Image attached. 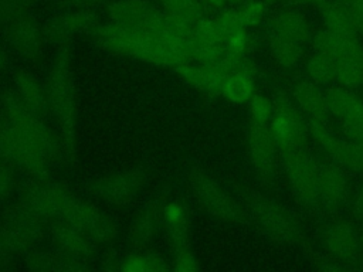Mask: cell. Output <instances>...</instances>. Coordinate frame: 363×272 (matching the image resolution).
<instances>
[{
    "instance_id": "cell-1",
    "label": "cell",
    "mask_w": 363,
    "mask_h": 272,
    "mask_svg": "<svg viewBox=\"0 0 363 272\" xmlns=\"http://www.w3.org/2000/svg\"><path fill=\"white\" fill-rule=\"evenodd\" d=\"M92 35L95 41L106 50L155 65L177 68L189 62L183 54L157 37L112 21L102 26L96 24L92 30Z\"/></svg>"
},
{
    "instance_id": "cell-2",
    "label": "cell",
    "mask_w": 363,
    "mask_h": 272,
    "mask_svg": "<svg viewBox=\"0 0 363 272\" xmlns=\"http://www.w3.org/2000/svg\"><path fill=\"white\" fill-rule=\"evenodd\" d=\"M47 101L60 132V143L62 154L67 159L72 157L75 146V92L72 74L69 68V54L65 44L60 45L51 62L47 78Z\"/></svg>"
},
{
    "instance_id": "cell-3",
    "label": "cell",
    "mask_w": 363,
    "mask_h": 272,
    "mask_svg": "<svg viewBox=\"0 0 363 272\" xmlns=\"http://www.w3.org/2000/svg\"><path fill=\"white\" fill-rule=\"evenodd\" d=\"M0 122L11 126L24 139L33 143L50 162L62 154L61 143L41 122L40 115L28 109L14 92H7L0 101Z\"/></svg>"
},
{
    "instance_id": "cell-4",
    "label": "cell",
    "mask_w": 363,
    "mask_h": 272,
    "mask_svg": "<svg viewBox=\"0 0 363 272\" xmlns=\"http://www.w3.org/2000/svg\"><path fill=\"white\" fill-rule=\"evenodd\" d=\"M43 221L24 204L18 203L0 215V264L27 252L43 235Z\"/></svg>"
},
{
    "instance_id": "cell-5",
    "label": "cell",
    "mask_w": 363,
    "mask_h": 272,
    "mask_svg": "<svg viewBox=\"0 0 363 272\" xmlns=\"http://www.w3.org/2000/svg\"><path fill=\"white\" fill-rule=\"evenodd\" d=\"M57 221L75 227L98 244H106L115 237L112 220L101 208L81 200L72 193L67 198Z\"/></svg>"
},
{
    "instance_id": "cell-6",
    "label": "cell",
    "mask_w": 363,
    "mask_h": 272,
    "mask_svg": "<svg viewBox=\"0 0 363 272\" xmlns=\"http://www.w3.org/2000/svg\"><path fill=\"white\" fill-rule=\"evenodd\" d=\"M0 152L14 166L40 180L48 174L51 162L33 143L3 122H0Z\"/></svg>"
},
{
    "instance_id": "cell-7",
    "label": "cell",
    "mask_w": 363,
    "mask_h": 272,
    "mask_svg": "<svg viewBox=\"0 0 363 272\" xmlns=\"http://www.w3.org/2000/svg\"><path fill=\"white\" fill-rule=\"evenodd\" d=\"M269 130L277 147L282 153L302 147L306 136V125L295 105L284 95L274 102V115L271 118Z\"/></svg>"
},
{
    "instance_id": "cell-8",
    "label": "cell",
    "mask_w": 363,
    "mask_h": 272,
    "mask_svg": "<svg viewBox=\"0 0 363 272\" xmlns=\"http://www.w3.org/2000/svg\"><path fill=\"white\" fill-rule=\"evenodd\" d=\"M108 14L112 23L152 35L160 28L164 17L163 10L146 0H113L108 4Z\"/></svg>"
},
{
    "instance_id": "cell-9",
    "label": "cell",
    "mask_w": 363,
    "mask_h": 272,
    "mask_svg": "<svg viewBox=\"0 0 363 272\" xmlns=\"http://www.w3.org/2000/svg\"><path fill=\"white\" fill-rule=\"evenodd\" d=\"M284 164L289 183L298 197L305 203L319 198V166L302 149L296 147L284 153Z\"/></svg>"
},
{
    "instance_id": "cell-10",
    "label": "cell",
    "mask_w": 363,
    "mask_h": 272,
    "mask_svg": "<svg viewBox=\"0 0 363 272\" xmlns=\"http://www.w3.org/2000/svg\"><path fill=\"white\" fill-rule=\"evenodd\" d=\"M190 186L203 207L216 218L235 222L241 218V211L235 201L201 170H194L190 174Z\"/></svg>"
},
{
    "instance_id": "cell-11",
    "label": "cell",
    "mask_w": 363,
    "mask_h": 272,
    "mask_svg": "<svg viewBox=\"0 0 363 272\" xmlns=\"http://www.w3.org/2000/svg\"><path fill=\"white\" fill-rule=\"evenodd\" d=\"M308 130L323 150L330 154L340 166L363 173V143L346 142L336 137L325 123V119H309Z\"/></svg>"
},
{
    "instance_id": "cell-12",
    "label": "cell",
    "mask_w": 363,
    "mask_h": 272,
    "mask_svg": "<svg viewBox=\"0 0 363 272\" xmlns=\"http://www.w3.org/2000/svg\"><path fill=\"white\" fill-rule=\"evenodd\" d=\"M4 27V35L9 45L23 58L33 60L41 54L44 34L37 18L24 13L10 20Z\"/></svg>"
},
{
    "instance_id": "cell-13",
    "label": "cell",
    "mask_w": 363,
    "mask_h": 272,
    "mask_svg": "<svg viewBox=\"0 0 363 272\" xmlns=\"http://www.w3.org/2000/svg\"><path fill=\"white\" fill-rule=\"evenodd\" d=\"M96 21L98 18L92 10L65 8L64 11L51 16L44 23L43 34L45 40L62 45L82 31H92Z\"/></svg>"
},
{
    "instance_id": "cell-14",
    "label": "cell",
    "mask_w": 363,
    "mask_h": 272,
    "mask_svg": "<svg viewBox=\"0 0 363 272\" xmlns=\"http://www.w3.org/2000/svg\"><path fill=\"white\" fill-rule=\"evenodd\" d=\"M143 186V173L139 170L122 171L92 183L91 191L104 201L125 204L132 200Z\"/></svg>"
},
{
    "instance_id": "cell-15",
    "label": "cell",
    "mask_w": 363,
    "mask_h": 272,
    "mask_svg": "<svg viewBox=\"0 0 363 272\" xmlns=\"http://www.w3.org/2000/svg\"><path fill=\"white\" fill-rule=\"evenodd\" d=\"M275 140L265 122L252 120L248 129V152L255 170L261 177H268L272 170Z\"/></svg>"
},
{
    "instance_id": "cell-16",
    "label": "cell",
    "mask_w": 363,
    "mask_h": 272,
    "mask_svg": "<svg viewBox=\"0 0 363 272\" xmlns=\"http://www.w3.org/2000/svg\"><path fill=\"white\" fill-rule=\"evenodd\" d=\"M52 239L60 252L79 262L86 264L94 254V241L75 227L62 221H57L52 228Z\"/></svg>"
},
{
    "instance_id": "cell-17",
    "label": "cell",
    "mask_w": 363,
    "mask_h": 272,
    "mask_svg": "<svg viewBox=\"0 0 363 272\" xmlns=\"http://www.w3.org/2000/svg\"><path fill=\"white\" fill-rule=\"evenodd\" d=\"M248 201L254 217L272 238L281 241H288L292 238V227L278 207H275L269 200L257 194L251 196Z\"/></svg>"
},
{
    "instance_id": "cell-18",
    "label": "cell",
    "mask_w": 363,
    "mask_h": 272,
    "mask_svg": "<svg viewBox=\"0 0 363 272\" xmlns=\"http://www.w3.org/2000/svg\"><path fill=\"white\" fill-rule=\"evenodd\" d=\"M329 113L346 125L363 122V101L349 88L335 86L325 92Z\"/></svg>"
},
{
    "instance_id": "cell-19",
    "label": "cell",
    "mask_w": 363,
    "mask_h": 272,
    "mask_svg": "<svg viewBox=\"0 0 363 272\" xmlns=\"http://www.w3.org/2000/svg\"><path fill=\"white\" fill-rule=\"evenodd\" d=\"M176 69L189 85L211 95L221 94V88L227 76V74L223 72L217 65H204L199 62H184Z\"/></svg>"
},
{
    "instance_id": "cell-20",
    "label": "cell",
    "mask_w": 363,
    "mask_h": 272,
    "mask_svg": "<svg viewBox=\"0 0 363 272\" xmlns=\"http://www.w3.org/2000/svg\"><path fill=\"white\" fill-rule=\"evenodd\" d=\"M323 245L335 259L350 261L357 254L359 239L347 222H336L323 234Z\"/></svg>"
},
{
    "instance_id": "cell-21",
    "label": "cell",
    "mask_w": 363,
    "mask_h": 272,
    "mask_svg": "<svg viewBox=\"0 0 363 272\" xmlns=\"http://www.w3.org/2000/svg\"><path fill=\"white\" fill-rule=\"evenodd\" d=\"M271 34L303 45L311 38V26L308 18L301 11L288 8L272 17Z\"/></svg>"
},
{
    "instance_id": "cell-22",
    "label": "cell",
    "mask_w": 363,
    "mask_h": 272,
    "mask_svg": "<svg viewBox=\"0 0 363 272\" xmlns=\"http://www.w3.org/2000/svg\"><path fill=\"white\" fill-rule=\"evenodd\" d=\"M14 94L37 115H41L48 109L45 88L31 72L18 71L14 75Z\"/></svg>"
},
{
    "instance_id": "cell-23",
    "label": "cell",
    "mask_w": 363,
    "mask_h": 272,
    "mask_svg": "<svg viewBox=\"0 0 363 272\" xmlns=\"http://www.w3.org/2000/svg\"><path fill=\"white\" fill-rule=\"evenodd\" d=\"M313 47L318 52L326 54L333 58V61L363 51V47L357 41V37L340 35L329 30H323L313 37Z\"/></svg>"
},
{
    "instance_id": "cell-24",
    "label": "cell",
    "mask_w": 363,
    "mask_h": 272,
    "mask_svg": "<svg viewBox=\"0 0 363 272\" xmlns=\"http://www.w3.org/2000/svg\"><path fill=\"white\" fill-rule=\"evenodd\" d=\"M294 98L309 119H325L329 113L325 94L312 81L298 82L294 88Z\"/></svg>"
},
{
    "instance_id": "cell-25",
    "label": "cell",
    "mask_w": 363,
    "mask_h": 272,
    "mask_svg": "<svg viewBox=\"0 0 363 272\" xmlns=\"http://www.w3.org/2000/svg\"><path fill=\"white\" fill-rule=\"evenodd\" d=\"M346 191V176L335 163L319 166V198L328 205H336Z\"/></svg>"
},
{
    "instance_id": "cell-26",
    "label": "cell",
    "mask_w": 363,
    "mask_h": 272,
    "mask_svg": "<svg viewBox=\"0 0 363 272\" xmlns=\"http://www.w3.org/2000/svg\"><path fill=\"white\" fill-rule=\"evenodd\" d=\"M320 16L325 24V30L335 34L357 37L359 30L349 8L340 1H328L320 6Z\"/></svg>"
},
{
    "instance_id": "cell-27",
    "label": "cell",
    "mask_w": 363,
    "mask_h": 272,
    "mask_svg": "<svg viewBox=\"0 0 363 272\" xmlns=\"http://www.w3.org/2000/svg\"><path fill=\"white\" fill-rule=\"evenodd\" d=\"M26 265L34 271H84L86 264L72 259L58 249L55 252L37 251L26 258Z\"/></svg>"
},
{
    "instance_id": "cell-28",
    "label": "cell",
    "mask_w": 363,
    "mask_h": 272,
    "mask_svg": "<svg viewBox=\"0 0 363 272\" xmlns=\"http://www.w3.org/2000/svg\"><path fill=\"white\" fill-rule=\"evenodd\" d=\"M162 220L170 234L174 249L186 246L187 237V212L179 203H169L162 208Z\"/></svg>"
},
{
    "instance_id": "cell-29",
    "label": "cell",
    "mask_w": 363,
    "mask_h": 272,
    "mask_svg": "<svg viewBox=\"0 0 363 272\" xmlns=\"http://www.w3.org/2000/svg\"><path fill=\"white\" fill-rule=\"evenodd\" d=\"M221 95L230 102L242 103L254 95V78L250 71H235L228 74L224 79Z\"/></svg>"
},
{
    "instance_id": "cell-30",
    "label": "cell",
    "mask_w": 363,
    "mask_h": 272,
    "mask_svg": "<svg viewBox=\"0 0 363 272\" xmlns=\"http://www.w3.org/2000/svg\"><path fill=\"white\" fill-rule=\"evenodd\" d=\"M336 81L349 89L363 85V51L335 61Z\"/></svg>"
},
{
    "instance_id": "cell-31",
    "label": "cell",
    "mask_w": 363,
    "mask_h": 272,
    "mask_svg": "<svg viewBox=\"0 0 363 272\" xmlns=\"http://www.w3.org/2000/svg\"><path fill=\"white\" fill-rule=\"evenodd\" d=\"M162 218V211L156 205L143 208L132 224L130 237L138 244H146L155 237Z\"/></svg>"
},
{
    "instance_id": "cell-32",
    "label": "cell",
    "mask_w": 363,
    "mask_h": 272,
    "mask_svg": "<svg viewBox=\"0 0 363 272\" xmlns=\"http://www.w3.org/2000/svg\"><path fill=\"white\" fill-rule=\"evenodd\" d=\"M306 72L312 82L318 85H329L336 81V65L333 58L318 51L309 57Z\"/></svg>"
},
{
    "instance_id": "cell-33",
    "label": "cell",
    "mask_w": 363,
    "mask_h": 272,
    "mask_svg": "<svg viewBox=\"0 0 363 272\" xmlns=\"http://www.w3.org/2000/svg\"><path fill=\"white\" fill-rule=\"evenodd\" d=\"M162 10L173 16L176 18H180L186 23L194 24L200 18H203L204 7L200 0H159Z\"/></svg>"
},
{
    "instance_id": "cell-34",
    "label": "cell",
    "mask_w": 363,
    "mask_h": 272,
    "mask_svg": "<svg viewBox=\"0 0 363 272\" xmlns=\"http://www.w3.org/2000/svg\"><path fill=\"white\" fill-rule=\"evenodd\" d=\"M271 52L281 67L292 68L301 60L303 48L295 41L271 34Z\"/></svg>"
},
{
    "instance_id": "cell-35",
    "label": "cell",
    "mask_w": 363,
    "mask_h": 272,
    "mask_svg": "<svg viewBox=\"0 0 363 272\" xmlns=\"http://www.w3.org/2000/svg\"><path fill=\"white\" fill-rule=\"evenodd\" d=\"M118 269L122 272H162L169 269V266L156 255L132 254L122 259Z\"/></svg>"
},
{
    "instance_id": "cell-36",
    "label": "cell",
    "mask_w": 363,
    "mask_h": 272,
    "mask_svg": "<svg viewBox=\"0 0 363 272\" xmlns=\"http://www.w3.org/2000/svg\"><path fill=\"white\" fill-rule=\"evenodd\" d=\"M193 37L206 44H224V34L220 30L216 18H200L193 26Z\"/></svg>"
},
{
    "instance_id": "cell-37",
    "label": "cell",
    "mask_w": 363,
    "mask_h": 272,
    "mask_svg": "<svg viewBox=\"0 0 363 272\" xmlns=\"http://www.w3.org/2000/svg\"><path fill=\"white\" fill-rule=\"evenodd\" d=\"M37 0H0V26L3 27L10 20L30 11V7Z\"/></svg>"
},
{
    "instance_id": "cell-38",
    "label": "cell",
    "mask_w": 363,
    "mask_h": 272,
    "mask_svg": "<svg viewBox=\"0 0 363 272\" xmlns=\"http://www.w3.org/2000/svg\"><path fill=\"white\" fill-rule=\"evenodd\" d=\"M241 21L245 28L259 24L265 16V3L262 0H252L244 3L238 8Z\"/></svg>"
},
{
    "instance_id": "cell-39",
    "label": "cell",
    "mask_w": 363,
    "mask_h": 272,
    "mask_svg": "<svg viewBox=\"0 0 363 272\" xmlns=\"http://www.w3.org/2000/svg\"><path fill=\"white\" fill-rule=\"evenodd\" d=\"M220 30L223 31L224 34V38H227L230 34H233L234 31H238V30H245L242 21H241V17H240V13L238 10H234V8H228V10H224L221 11L217 17H214ZM225 41V40H224Z\"/></svg>"
},
{
    "instance_id": "cell-40",
    "label": "cell",
    "mask_w": 363,
    "mask_h": 272,
    "mask_svg": "<svg viewBox=\"0 0 363 272\" xmlns=\"http://www.w3.org/2000/svg\"><path fill=\"white\" fill-rule=\"evenodd\" d=\"M250 101H251L250 110L252 115V120L265 122V123L271 120L274 115V103L271 102V99H268L264 95H252Z\"/></svg>"
},
{
    "instance_id": "cell-41",
    "label": "cell",
    "mask_w": 363,
    "mask_h": 272,
    "mask_svg": "<svg viewBox=\"0 0 363 272\" xmlns=\"http://www.w3.org/2000/svg\"><path fill=\"white\" fill-rule=\"evenodd\" d=\"M172 269L177 272H194L200 269V265L197 258L184 246L180 249H174Z\"/></svg>"
},
{
    "instance_id": "cell-42",
    "label": "cell",
    "mask_w": 363,
    "mask_h": 272,
    "mask_svg": "<svg viewBox=\"0 0 363 272\" xmlns=\"http://www.w3.org/2000/svg\"><path fill=\"white\" fill-rule=\"evenodd\" d=\"M247 45H248V35H247L245 30L234 31L224 41L225 51L235 54V55H245Z\"/></svg>"
},
{
    "instance_id": "cell-43",
    "label": "cell",
    "mask_w": 363,
    "mask_h": 272,
    "mask_svg": "<svg viewBox=\"0 0 363 272\" xmlns=\"http://www.w3.org/2000/svg\"><path fill=\"white\" fill-rule=\"evenodd\" d=\"M16 188V174L11 167L0 163V201L9 198Z\"/></svg>"
},
{
    "instance_id": "cell-44",
    "label": "cell",
    "mask_w": 363,
    "mask_h": 272,
    "mask_svg": "<svg viewBox=\"0 0 363 272\" xmlns=\"http://www.w3.org/2000/svg\"><path fill=\"white\" fill-rule=\"evenodd\" d=\"M64 8H78V10H92L95 7L109 4L113 0H55Z\"/></svg>"
},
{
    "instance_id": "cell-45",
    "label": "cell",
    "mask_w": 363,
    "mask_h": 272,
    "mask_svg": "<svg viewBox=\"0 0 363 272\" xmlns=\"http://www.w3.org/2000/svg\"><path fill=\"white\" fill-rule=\"evenodd\" d=\"M340 3L349 8L359 33H363V0H342Z\"/></svg>"
},
{
    "instance_id": "cell-46",
    "label": "cell",
    "mask_w": 363,
    "mask_h": 272,
    "mask_svg": "<svg viewBox=\"0 0 363 272\" xmlns=\"http://www.w3.org/2000/svg\"><path fill=\"white\" fill-rule=\"evenodd\" d=\"M345 132L352 140L363 143V122L354 123V125H346Z\"/></svg>"
},
{
    "instance_id": "cell-47",
    "label": "cell",
    "mask_w": 363,
    "mask_h": 272,
    "mask_svg": "<svg viewBox=\"0 0 363 272\" xmlns=\"http://www.w3.org/2000/svg\"><path fill=\"white\" fill-rule=\"evenodd\" d=\"M294 4H302V6H322L328 1H342V0H289Z\"/></svg>"
},
{
    "instance_id": "cell-48",
    "label": "cell",
    "mask_w": 363,
    "mask_h": 272,
    "mask_svg": "<svg viewBox=\"0 0 363 272\" xmlns=\"http://www.w3.org/2000/svg\"><path fill=\"white\" fill-rule=\"evenodd\" d=\"M356 211L357 214L363 218V184L360 186V190L357 193V198H356Z\"/></svg>"
},
{
    "instance_id": "cell-49",
    "label": "cell",
    "mask_w": 363,
    "mask_h": 272,
    "mask_svg": "<svg viewBox=\"0 0 363 272\" xmlns=\"http://www.w3.org/2000/svg\"><path fill=\"white\" fill-rule=\"evenodd\" d=\"M203 1L213 8H223L228 3V0H203Z\"/></svg>"
},
{
    "instance_id": "cell-50",
    "label": "cell",
    "mask_w": 363,
    "mask_h": 272,
    "mask_svg": "<svg viewBox=\"0 0 363 272\" xmlns=\"http://www.w3.org/2000/svg\"><path fill=\"white\" fill-rule=\"evenodd\" d=\"M4 62H6V55H4V51H3V48L0 47V68L4 65Z\"/></svg>"
},
{
    "instance_id": "cell-51",
    "label": "cell",
    "mask_w": 363,
    "mask_h": 272,
    "mask_svg": "<svg viewBox=\"0 0 363 272\" xmlns=\"http://www.w3.org/2000/svg\"><path fill=\"white\" fill-rule=\"evenodd\" d=\"M244 0H228V3H241Z\"/></svg>"
},
{
    "instance_id": "cell-52",
    "label": "cell",
    "mask_w": 363,
    "mask_h": 272,
    "mask_svg": "<svg viewBox=\"0 0 363 272\" xmlns=\"http://www.w3.org/2000/svg\"><path fill=\"white\" fill-rule=\"evenodd\" d=\"M265 1H267V3H274L275 0H265Z\"/></svg>"
},
{
    "instance_id": "cell-53",
    "label": "cell",
    "mask_w": 363,
    "mask_h": 272,
    "mask_svg": "<svg viewBox=\"0 0 363 272\" xmlns=\"http://www.w3.org/2000/svg\"><path fill=\"white\" fill-rule=\"evenodd\" d=\"M360 241H362V245H363V234H362V238H360Z\"/></svg>"
}]
</instances>
